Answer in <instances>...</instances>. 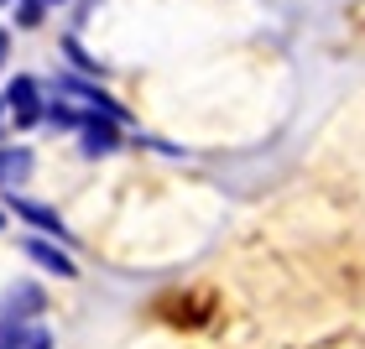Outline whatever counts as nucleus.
<instances>
[{"label":"nucleus","instance_id":"nucleus-11","mask_svg":"<svg viewBox=\"0 0 365 349\" xmlns=\"http://www.w3.org/2000/svg\"><path fill=\"white\" fill-rule=\"evenodd\" d=\"M0 110H6V99H0Z\"/></svg>","mask_w":365,"mask_h":349},{"label":"nucleus","instance_id":"nucleus-10","mask_svg":"<svg viewBox=\"0 0 365 349\" xmlns=\"http://www.w3.org/2000/svg\"><path fill=\"white\" fill-rule=\"evenodd\" d=\"M0 229H6V209H0Z\"/></svg>","mask_w":365,"mask_h":349},{"label":"nucleus","instance_id":"nucleus-1","mask_svg":"<svg viewBox=\"0 0 365 349\" xmlns=\"http://www.w3.org/2000/svg\"><path fill=\"white\" fill-rule=\"evenodd\" d=\"M6 110L16 115V125H21V130H26V125H37L42 115H47V110H42V89H37V78L16 73V78H11V89H6Z\"/></svg>","mask_w":365,"mask_h":349},{"label":"nucleus","instance_id":"nucleus-9","mask_svg":"<svg viewBox=\"0 0 365 349\" xmlns=\"http://www.w3.org/2000/svg\"><path fill=\"white\" fill-rule=\"evenodd\" d=\"M6 47H11V42H6V31H0V63H6Z\"/></svg>","mask_w":365,"mask_h":349},{"label":"nucleus","instance_id":"nucleus-4","mask_svg":"<svg viewBox=\"0 0 365 349\" xmlns=\"http://www.w3.org/2000/svg\"><path fill=\"white\" fill-rule=\"evenodd\" d=\"M21 251H26L31 261H37L42 271H53V276H73V271H78V266H73V256H68V251H58V245H53V240H42V235L21 240Z\"/></svg>","mask_w":365,"mask_h":349},{"label":"nucleus","instance_id":"nucleus-6","mask_svg":"<svg viewBox=\"0 0 365 349\" xmlns=\"http://www.w3.org/2000/svg\"><path fill=\"white\" fill-rule=\"evenodd\" d=\"M31 162H37V157H31V146H0V188L16 193L31 177Z\"/></svg>","mask_w":365,"mask_h":349},{"label":"nucleus","instance_id":"nucleus-3","mask_svg":"<svg viewBox=\"0 0 365 349\" xmlns=\"http://www.w3.org/2000/svg\"><path fill=\"white\" fill-rule=\"evenodd\" d=\"M78 136H84V157H110L115 146H120V125L105 120V115H89Z\"/></svg>","mask_w":365,"mask_h":349},{"label":"nucleus","instance_id":"nucleus-12","mask_svg":"<svg viewBox=\"0 0 365 349\" xmlns=\"http://www.w3.org/2000/svg\"><path fill=\"white\" fill-rule=\"evenodd\" d=\"M0 6H6V0H0Z\"/></svg>","mask_w":365,"mask_h":349},{"label":"nucleus","instance_id":"nucleus-5","mask_svg":"<svg viewBox=\"0 0 365 349\" xmlns=\"http://www.w3.org/2000/svg\"><path fill=\"white\" fill-rule=\"evenodd\" d=\"M11 209H16V219L37 224L42 235H53V240H63V235H68V229H63V219H58V209H47V204H31V198L11 193Z\"/></svg>","mask_w":365,"mask_h":349},{"label":"nucleus","instance_id":"nucleus-8","mask_svg":"<svg viewBox=\"0 0 365 349\" xmlns=\"http://www.w3.org/2000/svg\"><path fill=\"white\" fill-rule=\"evenodd\" d=\"M16 21H21V26H37V21H42V0H21V11H16Z\"/></svg>","mask_w":365,"mask_h":349},{"label":"nucleus","instance_id":"nucleus-7","mask_svg":"<svg viewBox=\"0 0 365 349\" xmlns=\"http://www.w3.org/2000/svg\"><path fill=\"white\" fill-rule=\"evenodd\" d=\"M26 313H42V292L31 287V281H16V287L6 292V303H0V318H6V323H21Z\"/></svg>","mask_w":365,"mask_h":349},{"label":"nucleus","instance_id":"nucleus-2","mask_svg":"<svg viewBox=\"0 0 365 349\" xmlns=\"http://www.w3.org/2000/svg\"><path fill=\"white\" fill-rule=\"evenodd\" d=\"M58 89H63V94H73V99H84V105H89V115H105V120H115V125H125V110L115 105V99H110L105 89H99V84H84V78L63 73V78H58Z\"/></svg>","mask_w":365,"mask_h":349}]
</instances>
